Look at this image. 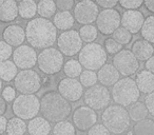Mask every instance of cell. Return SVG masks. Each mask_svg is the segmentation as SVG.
<instances>
[{
	"instance_id": "obj_22",
	"label": "cell",
	"mask_w": 154,
	"mask_h": 135,
	"mask_svg": "<svg viewBox=\"0 0 154 135\" xmlns=\"http://www.w3.org/2000/svg\"><path fill=\"white\" fill-rule=\"evenodd\" d=\"M135 81L140 93H145L148 95L154 92V74L151 72L147 70L140 71L137 74Z\"/></svg>"
},
{
	"instance_id": "obj_12",
	"label": "cell",
	"mask_w": 154,
	"mask_h": 135,
	"mask_svg": "<svg viewBox=\"0 0 154 135\" xmlns=\"http://www.w3.org/2000/svg\"><path fill=\"white\" fill-rule=\"evenodd\" d=\"M122 24V16L117 10H103L96 20V28L103 35H113Z\"/></svg>"
},
{
	"instance_id": "obj_24",
	"label": "cell",
	"mask_w": 154,
	"mask_h": 135,
	"mask_svg": "<svg viewBox=\"0 0 154 135\" xmlns=\"http://www.w3.org/2000/svg\"><path fill=\"white\" fill-rule=\"evenodd\" d=\"M75 22L74 15L70 13V12H58L55 16H54L53 23L56 26V29L60 31H70L73 28Z\"/></svg>"
},
{
	"instance_id": "obj_34",
	"label": "cell",
	"mask_w": 154,
	"mask_h": 135,
	"mask_svg": "<svg viewBox=\"0 0 154 135\" xmlns=\"http://www.w3.org/2000/svg\"><path fill=\"white\" fill-rule=\"evenodd\" d=\"M53 135H75L74 124L68 120L55 124L53 127Z\"/></svg>"
},
{
	"instance_id": "obj_39",
	"label": "cell",
	"mask_w": 154,
	"mask_h": 135,
	"mask_svg": "<svg viewBox=\"0 0 154 135\" xmlns=\"http://www.w3.org/2000/svg\"><path fill=\"white\" fill-rule=\"evenodd\" d=\"M119 5L124 9H127V11H137V9L143 5V1H140V0H135V1L120 0Z\"/></svg>"
},
{
	"instance_id": "obj_33",
	"label": "cell",
	"mask_w": 154,
	"mask_h": 135,
	"mask_svg": "<svg viewBox=\"0 0 154 135\" xmlns=\"http://www.w3.org/2000/svg\"><path fill=\"white\" fill-rule=\"evenodd\" d=\"M140 33L145 40L154 44V16H149L146 18Z\"/></svg>"
},
{
	"instance_id": "obj_26",
	"label": "cell",
	"mask_w": 154,
	"mask_h": 135,
	"mask_svg": "<svg viewBox=\"0 0 154 135\" xmlns=\"http://www.w3.org/2000/svg\"><path fill=\"white\" fill-rule=\"evenodd\" d=\"M128 112L131 120L134 122H139L146 119L148 114H149V111H148L145 103H141V101H137V103L131 105L128 109Z\"/></svg>"
},
{
	"instance_id": "obj_27",
	"label": "cell",
	"mask_w": 154,
	"mask_h": 135,
	"mask_svg": "<svg viewBox=\"0 0 154 135\" xmlns=\"http://www.w3.org/2000/svg\"><path fill=\"white\" fill-rule=\"evenodd\" d=\"M18 66L15 64L14 61L11 60H7V61H2L0 64V75H1V79L2 81L10 82L12 80H15L16 76H17Z\"/></svg>"
},
{
	"instance_id": "obj_36",
	"label": "cell",
	"mask_w": 154,
	"mask_h": 135,
	"mask_svg": "<svg viewBox=\"0 0 154 135\" xmlns=\"http://www.w3.org/2000/svg\"><path fill=\"white\" fill-rule=\"evenodd\" d=\"M97 80H98L97 74L94 71H90V70H85L79 77V81L82 82V84L88 89L94 87Z\"/></svg>"
},
{
	"instance_id": "obj_1",
	"label": "cell",
	"mask_w": 154,
	"mask_h": 135,
	"mask_svg": "<svg viewBox=\"0 0 154 135\" xmlns=\"http://www.w3.org/2000/svg\"><path fill=\"white\" fill-rule=\"evenodd\" d=\"M26 35L29 44L34 49H49L58 39L57 29L53 22L41 17L34 18L28 22Z\"/></svg>"
},
{
	"instance_id": "obj_21",
	"label": "cell",
	"mask_w": 154,
	"mask_h": 135,
	"mask_svg": "<svg viewBox=\"0 0 154 135\" xmlns=\"http://www.w3.org/2000/svg\"><path fill=\"white\" fill-rule=\"evenodd\" d=\"M131 51L135 57L141 61H148L152 56H154V47L145 39H138L135 41Z\"/></svg>"
},
{
	"instance_id": "obj_8",
	"label": "cell",
	"mask_w": 154,
	"mask_h": 135,
	"mask_svg": "<svg viewBox=\"0 0 154 135\" xmlns=\"http://www.w3.org/2000/svg\"><path fill=\"white\" fill-rule=\"evenodd\" d=\"M14 86L22 94H34L41 88V78L34 70H22L18 72Z\"/></svg>"
},
{
	"instance_id": "obj_48",
	"label": "cell",
	"mask_w": 154,
	"mask_h": 135,
	"mask_svg": "<svg viewBox=\"0 0 154 135\" xmlns=\"http://www.w3.org/2000/svg\"><path fill=\"white\" fill-rule=\"evenodd\" d=\"M7 101L5 100V99H1L0 100V113H1V116H5V112H7Z\"/></svg>"
},
{
	"instance_id": "obj_32",
	"label": "cell",
	"mask_w": 154,
	"mask_h": 135,
	"mask_svg": "<svg viewBox=\"0 0 154 135\" xmlns=\"http://www.w3.org/2000/svg\"><path fill=\"white\" fill-rule=\"evenodd\" d=\"M78 32H79V35L82 37V41L87 42V44L88 43H93L96 40L97 36H98V29L96 26H92V24L82 26Z\"/></svg>"
},
{
	"instance_id": "obj_38",
	"label": "cell",
	"mask_w": 154,
	"mask_h": 135,
	"mask_svg": "<svg viewBox=\"0 0 154 135\" xmlns=\"http://www.w3.org/2000/svg\"><path fill=\"white\" fill-rule=\"evenodd\" d=\"M13 54H14V50L11 45L8 44L5 40H2L0 42V59H1V62L9 60V58L11 56H13Z\"/></svg>"
},
{
	"instance_id": "obj_44",
	"label": "cell",
	"mask_w": 154,
	"mask_h": 135,
	"mask_svg": "<svg viewBox=\"0 0 154 135\" xmlns=\"http://www.w3.org/2000/svg\"><path fill=\"white\" fill-rule=\"evenodd\" d=\"M96 5L98 7H101L105 10H112L119 5V1H106V0H98L96 1Z\"/></svg>"
},
{
	"instance_id": "obj_17",
	"label": "cell",
	"mask_w": 154,
	"mask_h": 135,
	"mask_svg": "<svg viewBox=\"0 0 154 135\" xmlns=\"http://www.w3.org/2000/svg\"><path fill=\"white\" fill-rule=\"evenodd\" d=\"M143 14L139 11H126L122 16V26L132 34L141 31L145 23Z\"/></svg>"
},
{
	"instance_id": "obj_45",
	"label": "cell",
	"mask_w": 154,
	"mask_h": 135,
	"mask_svg": "<svg viewBox=\"0 0 154 135\" xmlns=\"http://www.w3.org/2000/svg\"><path fill=\"white\" fill-rule=\"evenodd\" d=\"M8 124H9V120L7 119V117L5 116H1L0 117V133H1V135H3L7 132Z\"/></svg>"
},
{
	"instance_id": "obj_41",
	"label": "cell",
	"mask_w": 154,
	"mask_h": 135,
	"mask_svg": "<svg viewBox=\"0 0 154 135\" xmlns=\"http://www.w3.org/2000/svg\"><path fill=\"white\" fill-rule=\"evenodd\" d=\"M88 135H111V132L103 124H96L88 131Z\"/></svg>"
},
{
	"instance_id": "obj_30",
	"label": "cell",
	"mask_w": 154,
	"mask_h": 135,
	"mask_svg": "<svg viewBox=\"0 0 154 135\" xmlns=\"http://www.w3.org/2000/svg\"><path fill=\"white\" fill-rule=\"evenodd\" d=\"M82 63L79 62V60L76 59H70L64 63L63 66V72L69 78H75L76 77H80L82 71Z\"/></svg>"
},
{
	"instance_id": "obj_11",
	"label": "cell",
	"mask_w": 154,
	"mask_h": 135,
	"mask_svg": "<svg viewBox=\"0 0 154 135\" xmlns=\"http://www.w3.org/2000/svg\"><path fill=\"white\" fill-rule=\"evenodd\" d=\"M99 13V7L96 5V2L90 0L79 1L74 8L75 20L84 26H89L96 21Z\"/></svg>"
},
{
	"instance_id": "obj_9",
	"label": "cell",
	"mask_w": 154,
	"mask_h": 135,
	"mask_svg": "<svg viewBox=\"0 0 154 135\" xmlns=\"http://www.w3.org/2000/svg\"><path fill=\"white\" fill-rule=\"evenodd\" d=\"M85 103L93 110H101L109 107L111 101V93L107 87L103 84H95L85 92Z\"/></svg>"
},
{
	"instance_id": "obj_7",
	"label": "cell",
	"mask_w": 154,
	"mask_h": 135,
	"mask_svg": "<svg viewBox=\"0 0 154 135\" xmlns=\"http://www.w3.org/2000/svg\"><path fill=\"white\" fill-rule=\"evenodd\" d=\"M37 66L42 73L48 75L57 74L63 69V54L54 48L42 50L38 54Z\"/></svg>"
},
{
	"instance_id": "obj_13",
	"label": "cell",
	"mask_w": 154,
	"mask_h": 135,
	"mask_svg": "<svg viewBox=\"0 0 154 135\" xmlns=\"http://www.w3.org/2000/svg\"><path fill=\"white\" fill-rule=\"evenodd\" d=\"M113 66L124 76H131L139 69L138 59L130 50H122L113 57Z\"/></svg>"
},
{
	"instance_id": "obj_23",
	"label": "cell",
	"mask_w": 154,
	"mask_h": 135,
	"mask_svg": "<svg viewBox=\"0 0 154 135\" xmlns=\"http://www.w3.org/2000/svg\"><path fill=\"white\" fill-rule=\"evenodd\" d=\"M30 135H49L51 132V124L45 117H35L28 124Z\"/></svg>"
},
{
	"instance_id": "obj_16",
	"label": "cell",
	"mask_w": 154,
	"mask_h": 135,
	"mask_svg": "<svg viewBox=\"0 0 154 135\" xmlns=\"http://www.w3.org/2000/svg\"><path fill=\"white\" fill-rule=\"evenodd\" d=\"M58 93L68 101L76 103L84 95V86L75 78H63L58 84Z\"/></svg>"
},
{
	"instance_id": "obj_25",
	"label": "cell",
	"mask_w": 154,
	"mask_h": 135,
	"mask_svg": "<svg viewBox=\"0 0 154 135\" xmlns=\"http://www.w3.org/2000/svg\"><path fill=\"white\" fill-rule=\"evenodd\" d=\"M19 8V16L22 19L33 20L37 13H38V5L33 0H23L18 2Z\"/></svg>"
},
{
	"instance_id": "obj_2",
	"label": "cell",
	"mask_w": 154,
	"mask_h": 135,
	"mask_svg": "<svg viewBox=\"0 0 154 135\" xmlns=\"http://www.w3.org/2000/svg\"><path fill=\"white\" fill-rule=\"evenodd\" d=\"M40 112L42 117L53 124L66 120L72 113L70 101L61 96L56 91H50L40 98Z\"/></svg>"
},
{
	"instance_id": "obj_35",
	"label": "cell",
	"mask_w": 154,
	"mask_h": 135,
	"mask_svg": "<svg viewBox=\"0 0 154 135\" xmlns=\"http://www.w3.org/2000/svg\"><path fill=\"white\" fill-rule=\"evenodd\" d=\"M112 36H113L114 40H116L119 44H122V45L130 43L131 41H132V38H133L132 33H130L127 29L122 28V26H120L119 29H117Z\"/></svg>"
},
{
	"instance_id": "obj_29",
	"label": "cell",
	"mask_w": 154,
	"mask_h": 135,
	"mask_svg": "<svg viewBox=\"0 0 154 135\" xmlns=\"http://www.w3.org/2000/svg\"><path fill=\"white\" fill-rule=\"evenodd\" d=\"M28 130V124H26L23 119L19 117H12L8 124V135H24Z\"/></svg>"
},
{
	"instance_id": "obj_4",
	"label": "cell",
	"mask_w": 154,
	"mask_h": 135,
	"mask_svg": "<svg viewBox=\"0 0 154 135\" xmlns=\"http://www.w3.org/2000/svg\"><path fill=\"white\" fill-rule=\"evenodd\" d=\"M111 95L116 105L122 107H130L131 105L137 103L140 96V91L138 90L135 80L130 77H125L114 84Z\"/></svg>"
},
{
	"instance_id": "obj_19",
	"label": "cell",
	"mask_w": 154,
	"mask_h": 135,
	"mask_svg": "<svg viewBox=\"0 0 154 135\" xmlns=\"http://www.w3.org/2000/svg\"><path fill=\"white\" fill-rule=\"evenodd\" d=\"M120 73L113 64L106 63L97 73L98 80L105 87H113L119 81Z\"/></svg>"
},
{
	"instance_id": "obj_18",
	"label": "cell",
	"mask_w": 154,
	"mask_h": 135,
	"mask_svg": "<svg viewBox=\"0 0 154 135\" xmlns=\"http://www.w3.org/2000/svg\"><path fill=\"white\" fill-rule=\"evenodd\" d=\"M2 37H3V40L8 44L11 45V47L19 48L21 47L24 39L26 38V30L22 26H17V24L9 26L3 31Z\"/></svg>"
},
{
	"instance_id": "obj_46",
	"label": "cell",
	"mask_w": 154,
	"mask_h": 135,
	"mask_svg": "<svg viewBox=\"0 0 154 135\" xmlns=\"http://www.w3.org/2000/svg\"><path fill=\"white\" fill-rule=\"evenodd\" d=\"M145 66H146V69H147V71L154 74V56H152L148 61H146Z\"/></svg>"
},
{
	"instance_id": "obj_49",
	"label": "cell",
	"mask_w": 154,
	"mask_h": 135,
	"mask_svg": "<svg viewBox=\"0 0 154 135\" xmlns=\"http://www.w3.org/2000/svg\"><path fill=\"white\" fill-rule=\"evenodd\" d=\"M127 135H134V132H133V131H128Z\"/></svg>"
},
{
	"instance_id": "obj_31",
	"label": "cell",
	"mask_w": 154,
	"mask_h": 135,
	"mask_svg": "<svg viewBox=\"0 0 154 135\" xmlns=\"http://www.w3.org/2000/svg\"><path fill=\"white\" fill-rule=\"evenodd\" d=\"M134 135H154V121L152 119L141 120L136 122L133 128Z\"/></svg>"
},
{
	"instance_id": "obj_28",
	"label": "cell",
	"mask_w": 154,
	"mask_h": 135,
	"mask_svg": "<svg viewBox=\"0 0 154 135\" xmlns=\"http://www.w3.org/2000/svg\"><path fill=\"white\" fill-rule=\"evenodd\" d=\"M37 5H38V14L41 18H45V19H49L51 17L54 18V16L57 14L56 2L52 0H41L37 3Z\"/></svg>"
},
{
	"instance_id": "obj_3",
	"label": "cell",
	"mask_w": 154,
	"mask_h": 135,
	"mask_svg": "<svg viewBox=\"0 0 154 135\" xmlns=\"http://www.w3.org/2000/svg\"><path fill=\"white\" fill-rule=\"evenodd\" d=\"M103 124L113 134H122L130 127L131 118L128 110L118 105H112L103 110L101 115Z\"/></svg>"
},
{
	"instance_id": "obj_47",
	"label": "cell",
	"mask_w": 154,
	"mask_h": 135,
	"mask_svg": "<svg viewBox=\"0 0 154 135\" xmlns=\"http://www.w3.org/2000/svg\"><path fill=\"white\" fill-rule=\"evenodd\" d=\"M143 5L147 8L148 11L154 13V0H148V1H143Z\"/></svg>"
},
{
	"instance_id": "obj_10",
	"label": "cell",
	"mask_w": 154,
	"mask_h": 135,
	"mask_svg": "<svg viewBox=\"0 0 154 135\" xmlns=\"http://www.w3.org/2000/svg\"><path fill=\"white\" fill-rule=\"evenodd\" d=\"M82 41L79 32L75 30H70L62 32L57 39V45L59 51L63 55L72 57L76 54L80 53L82 50Z\"/></svg>"
},
{
	"instance_id": "obj_6",
	"label": "cell",
	"mask_w": 154,
	"mask_h": 135,
	"mask_svg": "<svg viewBox=\"0 0 154 135\" xmlns=\"http://www.w3.org/2000/svg\"><path fill=\"white\" fill-rule=\"evenodd\" d=\"M16 117L23 120H32L40 112V100L35 94H20L12 105Z\"/></svg>"
},
{
	"instance_id": "obj_37",
	"label": "cell",
	"mask_w": 154,
	"mask_h": 135,
	"mask_svg": "<svg viewBox=\"0 0 154 135\" xmlns=\"http://www.w3.org/2000/svg\"><path fill=\"white\" fill-rule=\"evenodd\" d=\"M105 50L110 55L115 56L116 54L122 52L124 49H122V45L119 44V43L116 40H114L113 38H108L105 40Z\"/></svg>"
},
{
	"instance_id": "obj_42",
	"label": "cell",
	"mask_w": 154,
	"mask_h": 135,
	"mask_svg": "<svg viewBox=\"0 0 154 135\" xmlns=\"http://www.w3.org/2000/svg\"><path fill=\"white\" fill-rule=\"evenodd\" d=\"M75 2L73 0H58L56 1V7L59 12H70V10L75 8Z\"/></svg>"
},
{
	"instance_id": "obj_5",
	"label": "cell",
	"mask_w": 154,
	"mask_h": 135,
	"mask_svg": "<svg viewBox=\"0 0 154 135\" xmlns=\"http://www.w3.org/2000/svg\"><path fill=\"white\" fill-rule=\"evenodd\" d=\"M78 60L86 70H100L107 61V51L98 43H88L80 51Z\"/></svg>"
},
{
	"instance_id": "obj_15",
	"label": "cell",
	"mask_w": 154,
	"mask_h": 135,
	"mask_svg": "<svg viewBox=\"0 0 154 135\" xmlns=\"http://www.w3.org/2000/svg\"><path fill=\"white\" fill-rule=\"evenodd\" d=\"M38 60V55L34 48L31 45H24L16 48L13 54V61L21 70H32Z\"/></svg>"
},
{
	"instance_id": "obj_40",
	"label": "cell",
	"mask_w": 154,
	"mask_h": 135,
	"mask_svg": "<svg viewBox=\"0 0 154 135\" xmlns=\"http://www.w3.org/2000/svg\"><path fill=\"white\" fill-rule=\"evenodd\" d=\"M2 98L5 99L7 103H11V101L15 100L16 97V90L12 86H7L2 89Z\"/></svg>"
},
{
	"instance_id": "obj_14",
	"label": "cell",
	"mask_w": 154,
	"mask_h": 135,
	"mask_svg": "<svg viewBox=\"0 0 154 135\" xmlns=\"http://www.w3.org/2000/svg\"><path fill=\"white\" fill-rule=\"evenodd\" d=\"M97 113L95 110L89 108L88 106L78 107L72 115V121L77 130L85 132L89 131L92 127L97 124Z\"/></svg>"
},
{
	"instance_id": "obj_20",
	"label": "cell",
	"mask_w": 154,
	"mask_h": 135,
	"mask_svg": "<svg viewBox=\"0 0 154 135\" xmlns=\"http://www.w3.org/2000/svg\"><path fill=\"white\" fill-rule=\"evenodd\" d=\"M19 15L18 3L14 0H2L0 1V20L1 22H12Z\"/></svg>"
},
{
	"instance_id": "obj_43",
	"label": "cell",
	"mask_w": 154,
	"mask_h": 135,
	"mask_svg": "<svg viewBox=\"0 0 154 135\" xmlns=\"http://www.w3.org/2000/svg\"><path fill=\"white\" fill-rule=\"evenodd\" d=\"M145 105L147 107L149 113L152 116H154V92L150 93L145 97Z\"/></svg>"
}]
</instances>
